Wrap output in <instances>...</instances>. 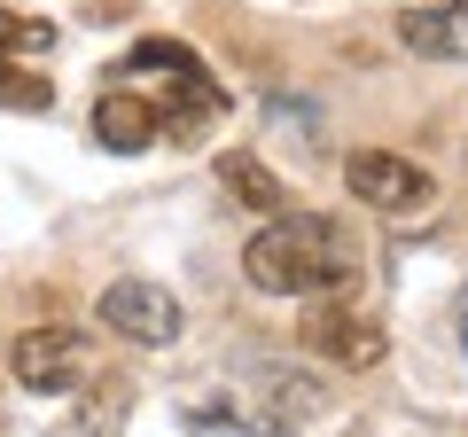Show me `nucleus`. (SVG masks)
I'll list each match as a JSON object with an SVG mask.
<instances>
[{
	"label": "nucleus",
	"instance_id": "f257e3e1",
	"mask_svg": "<svg viewBox=\"0 0 468 437\" xmlns=\"http://www.w3.org/2000/svg\"><path fill=\"white\" fill-rule=\"evenodd\" d=\"M242 273L266 297H328V289H351V242L320 211H273L242 242Z\"/></svg>",
	"mask_w": 468,
	"mask_h": 437
},
{
	"label": "nucleus",
	"instance_id": "f03ea898",
	"mask_svg": "<svg viewBox=\"0 0 468 437\" xmlns=\"http://www.w3.org/2000/svg\"><path fill=\"white\" fill-rule=\"evenodd\" d=\"M297 344H304L313 359H328V368H344V375H359V368H383V352H390L383 320H367L359 304L344 297V289H328V297H313V304H304V320H297Z\"/></svg>",
	"mask_w": 468,
	"mask_h": 437
},
{
	"label": "nucleus",
	"instance_id": "7ed1b4c3",
	"mask_svg": "<svg viewBox=\"0 0 468 437\" xmlns=\"http://www.w3.org/2000/svg\"><path fill=\"white\" fill-rule=\"evenodd\" d=\"M94 313H101V328H110V336L141 344V352H165V344L180 336V297H172V289H156V282H110Z\"/></svg>",
	"mask_w": 468,
	"mask_h": 437
},
{
	"label": "nucleus",
	"instance_id": "20e7f679",
	"mask_svg": "<svg viewBox=\"0 0 468 437\" xmlns=\"http://www.w3.org/2000/svg\"><path fill=\"white\" fill-rule=\"evenodd\" d=\"M8 375H16L24 390H39V399L79 390L86 383V336L79 328H24L16 352H8Z\"/></svg>",
	"mask_w": 468,
	"mask_h": 437
},
{
	"label": "nucleus",
	"instance_id": "39448f33",
	"mask_svg": "<svg viewBox=\"0 0 468 437\" xmlns=\"http://www.w3.org/2000/svg\"><path fill=\"white\" fill-rule=\"evenodd\" d=\"M344 187L367 211H414V203H430V172L414 165V156L399 149H351L344 156Z\"/></svg>",
	"mask_w": 468,
	"mask_h": 437
},
{
	"label": "nucleus",
	"instance_id": "423d86ee",
	"mask_svg": "<svg viewBox=\"0 0 468 437\" xmlns=\"http://www.w3.org/2000/svg\"><path fill=\"white\" fill-rule=\"evenodd\" d=\"M94 141L117 156L149 149V141H165V125H156V101L141 94V86H110V94L94 101Z\"/></svg>",
	"mask_w": 468,
	"mask_h": 437
},
{
	"label": "nucleus",
	"instance_id": "0eeeda50",
	"mask_svg": "<svg viewBox=\"0 0 468 437\" xmlns=\"http://www.w3.org/2000/svg\"><path fill=\"white\" fill-rule=\"evenodd\" d=\"M399 48L406 55H430V63H468V0L406 8V16H399Z\"/></svg>",
	"mask_w": 468,
	"mask_h": 437
},
{
	"label": "nucleus",
	"instance_id": "6e6552de",
	"mask_svg": "<svg viewBox=\"0 0 468 437\" xmlns=\"http://www.w3.org/2000/svg\"><path fill=\"white\" fill-rule=\"evenodd\" d=\"M218 187H227V196L242 203V211H258V218H273V211H289V187L273 180V172L258 165L250 149H227V156H218Z\"/></svg>",
	"mask_w": 468,
	"mask_h": 437
},
{
	"label": "nucleus",
	"instance_id": "1a4fd4ad",
	"mask_svg": "<svg viewBox=\"0 0 468 437\" xmlns=\"http://www.w3.org/2000/svg\"><path fill=\"white\" fill-rule=\"evenodd\" d=\"M187 70H203L196 48H180V39H133V48H125V63H117V79L165 86V79H187Z\"/></svg>",
	"mask_w": 468,
	"mask_h": 437
},
{
	"label": "nucleus",
	"instance_id": "9d476101",
	"mask_svg": "<svg viewBox=\"0 0 468 437\" xmlns=\"http://www.w3.org/2000/svg\"><path fill=\"white\" fill-rule=\"evenodd\" d=\"M0 110H24V118H39V110H55V86L39 79V70H24L16 55H0Z\"/></svg>",
	"mask_w": 468,
	"mask_h": 437
},
{
	"label": "nucleus",
	"instance_id": "9b49d317",
	"mask_svg": "<svg viewBox=\"0 0 468 437\" xmlns=\"http://www.w3.org/2000/svg\"><path fill=\"white\" fill-rule=\"evenodd\" d=\"M48 48H55L48 16H8V8H0V55H48Z\"/></svg>",
	"mask_w": 468,
	"mask_h": 437
}]
</instances>
